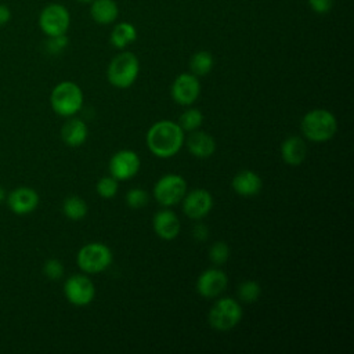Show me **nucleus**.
<instances>
[{"mask_svg":"<svg viewBox=\"0 0 354 354\" xmlns=\"http://www.w3.org/2000/svg\"><path fill=\"white\" fill-rule=\"evenodd\" d=\"M145 141L152 155L160 159H169L183 148L185 133L174 120H159L148 129Z\"/></svg>","mask_w":354,"mask_h":354,"instance_id":"obj_1","label":"nucleus"},{"mask_svg":"<svg viewBox=\"0 0 354 354\" xmlns=\"http://www.w3.org/2000/svg\"><path fill=\"white\" fill-rule=\"evenodd\" d=\"M300 129L307 140L313 142H325L336 134L337 120L330 111L315 108L301 118Z\"/></svg>","mask_w":354,"mask_h":354,"instance_id":"obj_2","label":"nucleus"},{"mask_svg":"<svg viewBox=\"0 0 354 354\" xmlns=\"http://www.w3.org/2000/svg\"><path fill=\"white\" fill-rule=\"evenodd\" d=\"M83 91L79 84L71 80H65L54 86L50 94V105L53 111L62 116H75L83 106Z\"/></svg>","mask_w":354,"mask_h":354,"instance_id":"obj_3","label":"nucleus"},{"mask_svg":"<svg viewBox=\"0 0 354 354\" xmlns=\"http://www.w3.org/2000/svg\"><path fill=\"white\" fill-rule=\"evenodd\" d=\"M140 61L131 51H120L108 65L106 79L116 88H129L137 80Z\"/></svg>","mask_w":354,"mask_h":354,"instance_id":"obj_4","label":"nucleus"},{"mask_svg":"<svg viewBox=\"0 0 354 354\" xmlns=\"http://www.w3.org/2000/svg\"><path fill=\"white\" fill-rule=\"evenodd\" d=\"M243 310L239 301L232 297H221L212 306L207 321L209 325L218 332H228L234 329L242 319Z\"/></svg>","mask_w":354,"mask_h":354,"instance_id":"obj_5","label":"nucleus"},{"mask_svg":"<svg viewBox=\"0 0 354 354\" xmlns=\"http://www.w3.org/2000/svg\"><path fill=\"white\" fill-rule=\"evenodd\" d=\"M112 250L101 242H90L82 246L76 254L79 268L86 274H98L112 264Z\"/></svg>","mask_w":354,"mask_h":354,"instance_id":"obj_6","label":"nucleus"},{"mask_svg":"<svg viewBox=\"0 0 354 354\" xmlns=\"http://www.w3.org/2000/svg\"><path fill=\"white\" fill-rule=\"evenodd\" d=\"M187 181L176 173L163 174L153 185V196L156 202L165 207L176 206L187 194Z\"/></svg>","mask_w":354,"mask_h":354,"instance_id":"obj_7","label":"nucleus"},{"mask_svg":"<svg viewBox=\"0 0 354 354\" xmlns=\"http://www.w3.org/2000/svg\"><path fill=\"white\" fill-rule=\"evenodd\" d=\"M71 24L69 11L58 3L47 4L39 15V26L48 36L65 35Z\"/></svg>","mask_w":354,"mask_h":354,"instance_id":"obj_8","label":"nucleus"},{"mask_svg":"<svg viewBox=\"0 0 354 354\" xmlns=\"http://www.w3.org/2000/svg\"><path fill=\"white\" fill-rule=\"evenodd\" d=\"M64 296L71 304L83 307L94 300L95 286L87 275L73 274L64 283Z\"/></svg>","mask_w":354,"mask_h":354,"instance_id":"obj_9","label":"nucleus"},{"mask_svg":"<svg viewBox=\"0 0 354 354\" xmlns=\"http://www.w3.org/2000/svg\"><path fill=\"white\" fill-rule=\"evenodd\" d=\"M199 94H201L199 77L188 72L180 73L173 80L170 87V95L173 101L183 106L192 105L198 100Z\"/></svg>","mask_w":354,"mask_h":354,"instance_id":"obj_10","label":"nucleus"},{"mask_svg":"<svg viewBox=\"0 0 354 354\" xmlns=\"http://www.w3.org/2000/svg\"><path fill=\"white\" fill-rule=\"evenodd\" d=\"M141 167V159L137 152L131 149H120L109 159V173L118 181H127L133 178Z\"/></svg>","mask_w":354,"mask_h":354,"instance_id":"obj_11","label":"nucleus"},{"mask_svg":"<svg viewBox=\"0 0 354 354\" xmlns=\"http://www.w3.org/2000/svg\"><path fill=\"white\" fill-rule=\"evenodd\" d=\"M180 203L187 217L191 220H201L210 213L213 207V196L205 188H195L187 191Z\"/></svg>","mask_w":354,"mask_h":354,"instance_id":"obj_12","label":"nucleus"},{"mask_svg":"<svg viewBox=\"0 0 354 354\" xmlns=\"http://www.w3.org/2000/svg\"><path fill=\"white\" fill-rule=\"evenodd\" d=\"M228 285L227 274L217 267L205 270L196 279V292L205 299L218 297Z\"/></svg>","mask_w":354,"mask_h":354,"instance_id":"obj_13","label":"nucleus"},{"mask_svg":"<svg viewBox=\"0 0 354 354\" xmlns=\"http://www.w3.org/2000/svg\"><path fill=\"white\" fill-rule=\"evenodd\" d=\"M6 201H7L10 210L14 214L25 216V214H30L36 210V207L39 206L40 198H39V194L36 192V189H33L32 187L22 185V187L14 188L10 194H7Z\"/></svg>","mask_w":354,"mask_h":354,"instance_id":"obj_14","label":"nucleus"},{"mask_svg":"<svg viewBox=\"0 0 354 354\" xmlns=\"http://www.w3.org/2000/svg\"><path fill=\"white\" fill-rule=\"evenodd\" d=\"M180 220L169 207L160 209L153 214L152 228L155 234L165 241H173L180 234Z\"/></svg>","mask_w":354,"mask_h":354,"instance_id":"obj_15","label":"nucleus"},{"mask_svg":"<svg viewBox=\"0 0 354 354\" xmlns=\"http://www.w3.org/2000/svg\"><path fill=\"white\" fill-rule=\"evenodd\" d=\"M184 144H187L188 151L191 155L199 159L210 158L216 151V141L214 138L203 130H194L189 133L188 138H185Z\"/></svg>","mask_w":354,"mask_h":354,"instance_id":"obj_16","label":"nucleus"},{"mask_svg":"<svg viewBox=\"0 0 354 354\" xmlns=\"http://www.w3.org/2000/svg\"><path fill=\"white\" fill-rule=\"evenodd\" d=\"M231 188L241 196H254L261 191L263 180L253 170H241L232 177Z\"/></svg>","mask_w":354,"mask_h":354,"instance_id":"obj_17","label":"nucleus"},{"mask_svg":"<svg viewBox=\"0 0 354 354\" xmlns=\"http://www.w3.org/2000/svg\"><path fill=\"white\" fill-rule=\"evenodd\" d=\"M88 137L87 124L75 116H71L61 127V138L68 147L76 148L86 142Z\"/></svg>","mask_w":354,"mask_h":354,"instance_id":"obj_18","label":"nucleus"},{"mask_svg":"<svg viewBox=\"0 0 354 354\" xmlns=\"http://www.w3.org/2000/svg\"><path fill=\"white\" fill-rule=\"evenodd\" d=\"M282 160L289 166H299L307 156V144L299 136H290L281 144Z\"/></svg>","mask_w":354,"mask_h":354,"instance_id":"obj_19","label":"nucleus"},{"mask_svg":"<svg viewBox=\"0 0 354 354\" xmlns=\"http://www.w3.org/2000/svg\"><path fill=\"white\" fill-rule=\"evenodd\" d=\"M90 3V15L97 24L109 25L116 21L119 7L115 0H93Z\"/></svg>","mask_w":354,"mask_h":354,"instance_id":"obj_20","label":"nucleus"},{"mask_svg":"<svg viewBox=\"0 0 354 354\" xmlns=\"http://www.w3.org/2000/svg\"><path fill=\"white\" fill-rule=\"evenodd\" d=\"M137 39V29L130 22H119L113 26L109 35V41L115 48L123 50Z\"/></svg>","mask_w":354,"mask_h":354,"instance_id":"obj_21","label":"nucleus"},{"mask_svg":"<svg viewBox=\"0 0 354 354\" xmlns=\"http://www.w3.org/2000/svg\"><path fill=\"white\" fill-rule=\"evenodd\" d=\"M62 213L69 220L77 221L87 216L88 206L83 198H80L77 195H71V196H66L62 202Z\"/></svg>","mask_w":354,"mask_h":354,"instance_id":"obj_22","label":"nucleus"},{"mask_svg":"<svg viewBox=\"0 0 354 354\" xmlns=\"http://www.w3.org/2000/svg\"><path fill=\"white\" fill-rule=\"evenodd\" d=\"M213 65H214L213 55L206 50L196 51L189 59L191 73L198 77L206 76L207 73H210V71L213 69Z\"/></svg>","mask_w":354,"mask_h":354,"instance_id":"obj_23","label":"nucleus"},{"mask_svg":"<svg viewBox=\"0 0 354 354\" xmlns=\"http://www.w3.org/2000/svg\"><path fill=\"white\" fill-rule=\"evenodd\" d=\"M203 123V113L198 108H188L185 109L180 119L178 124L184 130V133H191L194 130H198Z\"/></svg>","mask_w":354,"mask_h":354,"instance_id":"obj_24","label":"nucleus"},{"mask_svg":"<svg viewBox=\"0 0 354 354\" xmlns=\"http://www.w3.org/2000/svg\"><path fill=\"white\" fill-rule=\"evenodd\" d=\"M238 299L243 303H254L259 300L260 295H261V286L259 282L256 281H243L242 283H239L238 290H236Z\"/></svg>","mask_w":354,"mask_h":354,"instance_id":"obj_25","label":"nucleus"},{"mask_svg":"<svg viewBox=\"0 0 354 354\" xmlns=\"http://www.w3.org/2000/svg\"><path fill=\"white\" fill-rule=\"evenodd\" d=\"M119 181L112 176H105L97 181L95 191L104 199H111L118 194Z\"/></svg>","mask_w":354,"mask_h":354,"instance_id":"obj_26","label":"nucleus"},{"mask_svg":"<svg viewBox=\"0 0 354 354\" xmlns=\"http://www.w3.org/2000/svg\"><path fill=\"white\" fill-rule=\"evenodd\" d=\"M230 257V246L224 241H217L209 248V259L214 266L224 264Z\"/></svg>","mask_w":354,"mask_h":354,"instance_id":"obj_27","label":"nucleus"},{"mask_svg":"<svg viewBox=\"0 0 354 354\" xmlns=\"http://www.w3.org/2000/svg\"><path fill=\"white\" fill-rule=\"evenodd\" d=\"M148 202H149L148 192L140 187L131 188L126 194V203L130 209H141V207L147 206Z\"/></svg>","mask_w":354,"mask_h":354,"instance_id":"obj_28","label":"nucleus"},{"mask_svg":"<svg viewBox=\"0 0 354 354\" xmlns=\"http://www.w3.org/2000/svg\"><path fill=\"white\" fill-rule=\"evenodd\" d=\"M43 274L50 279V281H59L64 274H65V267L64 263L58 259H48L43 264Z\"/></svg>","mask_w":354,"mask_h":354,"instance_id":"obj_29","label":"nucleus"},{"mask_svg":"<svg viewBox=\"0 0 354 354\" xmlns=\"http://www.w3.org/2000/svg\"><path fill=\"white\" fill-rule=\"evenodd\" d=\"M310 8L317 14H326L333 7V0H307Z\"/></svg>","mask_w":354,"mask_h":354,"instance_id":"obj_30","label":"nucleus"},{"mask_svg":"<svg viewBox=\"0 0 354 354\" xmlns=\"http://www.w3.org/2000/svg\"><path fill=\"white\" fill-rule=\"evenodd\" d=\"M66 46H68V39L65 37V35L50 37V40H48V43H47V47H48V50H50L51 53H59V51H62Z\"/></svg>","mask_w":354,"mask_h":354,"instance_id":"obj_31","label":"nucleus"},{"mask_svg":"<svg viewBox=\"0 0 354 354\" xmlns=\"http://www.w3.org/2000/svg\"><path fill=\"white\" fill-rule=\"evenodd\" d=\"M192 236L198 242H205L209 238V228L203 223H196L192 228Z\"/></svg>","mask_w":354,"mask_h":354,"instance_id":"obj_32","label":"nucleus"},{"mask_svg":"<svg viewBox=\"0 0 354 354\" xmlns=\"http://www.w3.org/2000/svg\"><path fill=\"white\" fill-rule=\"evenodd\" d=\"M10 17H11V14H10L8 7L4 4H0V26L4 25L6 22H8Z\"/></svg>","mask_w":354,"mask_h":354,"instance_id":"obj_33","label":"nucleus"},{"mask_svg":"<svg viewBox=\"0 0 354 354\" xmlns=\"http://www.w3.org/2000/svg\"><path fill=\"white\" fill-rule=\"evenodd\" d=\"M6 196H7V194H6L4 188H3V185H0V203H3L6 201Z\"/></svg>","mask_w":354,"mask_h":354,"instance_id":"obj_34","label":"nucleus"},{"mask_svg":"<svg viewBox=\"0 0 354 354\" xmlns=\"http://www.w3.org/2000/svg\"><path fill=\"white\" fill-rule=\"evenodd\" d=\"M77 1H80V3H90V1H93V0H77Z\"/></svg>","mask_w":354,"mask_h":354,"instance_id":"obj_35","label":"nucleus"}]
</instances>
